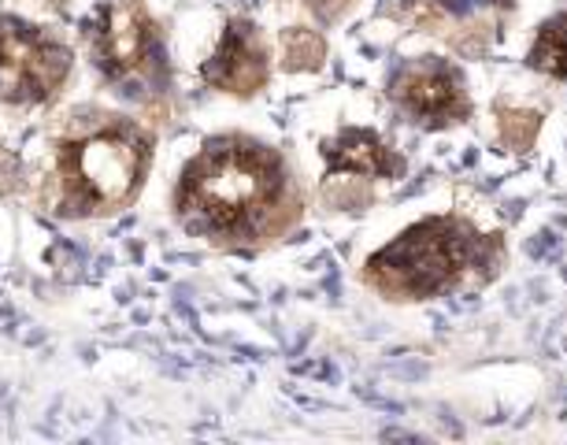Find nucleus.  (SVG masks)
Masks as SVG:
<instances>
[{
  "instance_id": "f257e3e1",
  "label": "nucleus",
  "mask_w": 567,
  "mask_h": 445,
  "mask_svg": "<svg viewBox=\"0 0 567 445\" xmlns=\"http://www.w3.org/2000/svg\"><path fill=\"white\" fill-rule=\"evenodd\" d=\"M286 167L271 148L227 137L205 145V153L182 172L178 216L189 230L238 238L260 230L282 205Z\"/></svg>"
},
{
  "instance_id": "f03ea898",
  "label": "nucleus",
  "mask_w": 567,
  "mask_h": 445,
  "mask_svg": "<svg viewBox=\"0 0 567 445\" xmlns=\"http://www.w3.org/2000/svg\"><path fill=\"white\" fill-rule=\"evenodd\" d=\"M153 145L142 131L123 123L93 126L60 145V189L63 211L93 216V211L123 208L137 194Z\"/></svg>"
},
{
  "instance_id": "7ed1b4c3",
  "label": "nucleus",
  "mask_w": 567,
  "mask_h": 445,
  "mask_svg": "<svg viewBox=\"0 0 567 445\" xmlns=\"http://www.w3.org/2000/svg\"><path fill=\"white\" fill-rule=\"evenodd\" d=\"M478 257V238L460 219H426L374 252L368 279L393 297H431L453 286Z\"/></svg>"
},
{
  "instance_id": "20e7f679",
  "label": "nucleus",
  "mask_w": 567,
  "mask_h": 445,
  "mask_svg": "<svg viewBox=\"0 0 567 445\" xmlns=\"http://www.w3.org/2000/svg\"><path fill=\"white\" fill-rule=\"evenodd\" d=\"M85 34H90L93 60L112 82L153 79L164 68L159 27L142 0H104L85 23Z\"/></svg>"
},
{
  "instance_id": "39448f33",
  "label": "nucleus",
  "mask_w": 567,
  "mask_h": 445,
  "mask_svg": "<svg viewBox=\"0 0 567 445\" xmlns=\"http://www.w3.org/2000/svg\"><path fill=\"white\" fill-rule=\"evenodd\" d=\"M71 74V49L23 19H0V101L45 104Z\"/></svg>"
},
{
  "instance_id": "423d86ee",
  "label": "nucleus",
  "mask_w": 567,
  "mask_h": 445,
  "mask_svg": "<svg viewBox=\"0 0 567 445\" xmlns=\"http://www.w3.org/2000/svg\"><path fill=\"white\" fill-rule=\"evenodd\" d=\"M390 93L401 104V112H409L415 123L426 126H449L471 115V101L460 74L437 60H415L401 68L393 74Z\"/></svg>"
},
{
  "instance_id": "0eeeda50",
  "label": "nucleus",
  "mask_w": 567,
  "mask_h": 445,
  "mask_svg": "<svg viewBox=\"0 0 567 445\" xmlns=\"http://www.w3.org/2000/svg\"><path fill=\"white\" fill-rule=\"evenodd\" d=\"M200 74H205L208 86L234 93V97L260 93L267 86V74H271V60H267V45L256 23H249V19H230Z\"/></svg>"
},
{
  "instance_id": "6e6552de",
  "label": "nucleus",
  "mask_w": 567,
  "mask_h": 445,
  "mask_svg": "<svg viewBox=\"0 0 567 445\" xmlns=\"http://www.w3.org/2000/svg\"><path fill=\"white\" fill-rule=\"evenodd\" d=\"M330 175H363V178H398L404 161L374 131H341L323 145Z\"/></svg>"
},
{
  "instance_id": "1a4fd4ad",
  "label": "nucleus",
  "mask_w": 567,
  "mask_h": 445,
  "mask_svg": "<svg viewBox=\"0 0 567 445\" xmlns=\"http://www.w3.org/2000/svg\"><path fill=\"white\" fill-rule=\"evenodd\" d=\"M527 63L534 71L549 74V79H567V12L553 15L549 23H542Z\"/></svg>"
},
{
  "instance_id": "9d476101",
  "label": "nucleus",
  "mask_w": 567,
  "mask_h": 445,
  "mask_svg": "<svg viewBox=\"0 0 567 445\" xmlns=\"http://www.w3.org/2000/svg\"><path fill=\"white\" fill-rule=\"evenodd\" d=\"M282 56L290 60V68H305L312 71L323 63V41H319L312 30H290V34L282 38Z\"/></svg>"
},
{
  "instance_id": "9b49d317",
  "label": "nucleus",
  "mask_w": 567,
  "mask_h": 445,
  "mask_svg": "<svg viewBox=\"0 0 567 445\" xmlns=\"http://www.w3.org/2000/svg\"><path fill=\"white\" fill-rule=\"evenodd\" d=\"M349 4H352V0H308V8H316L323 19H338Z\"/></svg>"
},
{
  "instance_id": "f8f14e48",
  "label": "nucleus",
  "mask_w": 567,
  "mask_h": 445,
  "mask_svg": "<svg viewBox=\"0 0 567 445\" xmlns=\"http://www.w3.org/2000/svg\"><path fill=\"white\" fill-rule=\"evenodd\" d=\"M412 4H423V8H453L456 0H412Z\"/></svg>"
},
{
  "instance_id": "ddd939ff",
  "label": "nucleus",
  "mask_w": 567,
  "mask_h": 445,
  "mask_svg": "<svg viewBox=\"0 0 567 445\" xmlns=\"http://www.w3.org/2000/svg\"><path fill=\"white\" fill-rule=\"evenodd\" d=\"M486 4H497V8H512V0H486Z\"/></svg>"
},
{
  "instance_id": "4468645a",
  "label": "nucleus",
  "mask_w": 567,
  "mask_h": 445,
  "mask_svg": "<svg viewBox=\"0 0 567 445\" xmlns=\"http://www.w3.org/2000/svg\"><path fill=\"white\" fill-rule=\"evenodd\" d=\"M45 4H63V0H45Z\"/></svg>"
}]
</instances>
